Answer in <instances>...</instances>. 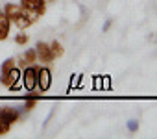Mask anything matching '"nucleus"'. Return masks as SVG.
Listing matches in <instances>:
<instances>
[{
  "label": "nucleus",
  "mask_w": 157,
  "mask_h": 139,
  "mask_svg": "<svg viewBox=\"0 0 157 139\" xmlns=\"http://www.w3.org/2000/svg\"><path fill=\"white\" fill-rule=\"evenodd\" d=\"M37 76V73L33 71V69H28V71L24 73V85L28 87V89H33V85H35V78Z\"/></svg>",
  "instance_id": "obj_2"
},
{
  "label": "nucleus",
  "mask_w": 157,
  "mask_h": 139,
  "mask_svg": "<svg viewBox=\"0 0 157 139\" xmlns=\"http://www.w3.org/2000/svg\"><path fill=\"white\" fill-rule=\"evenodd\" d=\"M37 82L41 85V89H48L50 87V73L46 71V69H41V71L37 73Z\"/></svg>",
  "instance_id": "obj_1"
},
{
  "label": "nucleus",
  "mask_w": 157,
  "mask_h": 139,
  "mask_svg": "<svg viewBox=\"0 0 157 139\" xmlns=\"http://www.w3.org/2000/svg\"><path fill=\"white\" fill-rule=\"evenodd\" d=\"M15 117H17V113L13 111V109H4V111H0V121H4V122H13L15 121Z\"/></svg>",
  "instance_id": "obj_4"
},
{
  "label": "nucleus",
  "mask_w": 157,
  "mask_h": 139,
  "mask_svg": "<svg viewBox=\"0 0 157 139\" xmlns=\"http://www.w3.org/2000/svg\"><path fill=\"white\" fill-rule=\"evenodd\" d=\"M128 128H129V130H137V122H135V121H129Z\"/></svg>",
  "instance_id": "obj_7"
},
{
  "label": "nucleus",
  "mask_w": 157,
  "mask_h": 139,
  "mask_svg": "<svg viewBox=\"0 0 157 139\" xmlns=\"http://www.w3.org/2000/svg\"><path fill=\"white\" fill-rule=\"evenodd\" d=\"M19 80V71H17V69H13V71H10L6 76H4V82L13 89V85H15V82Z\"/></svg>",
  "instance_id": "obj_3"
},
{
  "label": "nucleus",
  "mask_w": 157,
  "mask_h": 139,
  "mask_svg": "<svg viewBox=\"0 0 157 139\" xmlns=\"http://www.w3.org/2000/svg\"><path fill=\"white\" fill-rule=\"evenodd\" d=\"M10 30V21L6 17H0V39H4Z\"/></svg>",
  "instance_id": "obj_5"
},
{
  "label": "nucleus",
  "mask_w": 157,
  "mask_h": 139,
  "mask_svg": "<svg viewBox=\"0 0 157 139\" xmlns=\"http://www.w3.org/2000/svg\"><path fill=\"white\" fill-rule=\"evenodd\" d=\"M39 54H41V58H44V59H50V58H52V54L48 52V48H46L44 45H39Z\"/></svg>",
  "instance_id": "obj_6"
},
{
  "label": "nucleus",
  "mask_w": 157,
  "mask_h": 139,
  "mask_svg": "<svg viewBox=\"0 0 157 139\" xmlns=\"http://www.w3.org/2000/svg\"><path fill=\"white\" fill-rule=\"evenodd\" d=\"M17 41H19V43H24V41H26V37H24V35H19V39H17Z\"/></svg>",
  "instance_id": "obj_8"
}]
</instances>
